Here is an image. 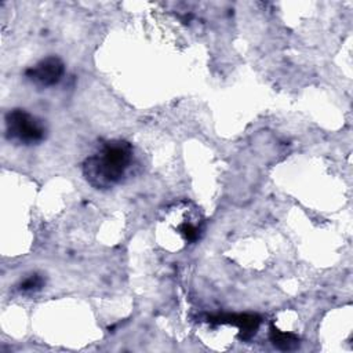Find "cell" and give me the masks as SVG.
<instances>
[{"mask_svg":"<svg viewBox=\"0 0 353 353\" xmlns=\"http://www.w3.org/2000/svg\"><path fill=\"white\" fill-rule=\"evenodd\" d=\"M134 161L132 145L124 139L103 142L83 161V176L95 189L106 190L121 183Z\"/></svg>","mask_w":353,"mask_h":353,"instance_id":"obj_1","label":"cell"},{"mask_svg":"<svg viewBox=\"0 0 353 353\" xmlns=\"http://www.w3.org/2000/svg\"><path fill=\"white\" fill-rule=\"evenodd\" d=\"M273 335H272V342L274 346L280 347V349H284V350H288V349H292L295 345H298V338L291 335V334H285V332H279L277 330H273L272 331Z\"/></svg>","mask_w":353,"mask_h":353,"instance_id":"obj_5","label":"cell"},{"mask_svg":"<svg viewBox=\"0 0 353 353\" xmlns=\"http://www.w3.org/2000/svg\"><path fill=\"white\" fill-rule=\"evenodd\" d=\"M6 138L18 145H37L46 139L47 128L43 120L25 109H11L6 113Z\"/></svg>","mask_w":353,"mask_h":353,"instance_id":"obj_3","label":"cell"},{"mask_svg":"<svg viewBox=\"0 0 353 353\" xmlns=\"http://www.w3.org/2000/svg\"><path fill=\"white\" fill-rule=\"evenodd\" d=\"M167 232L176 234V250L199 241L204 233V216L190 201H178L168 205L163 218Z\"/></svg>","mask_w":353,"mask_h":353,"instance_id":"obj_2","label":"cell"},{"mask_svg":"<svg viewBox=\"0 0 353 353\" xmlns=\"http://www.w3.org/2000/svg\"><path fill=\"white\" fill-rule=\"evenodd\" d=\"M43 285V280L40 276L37 274H33L30 277H28L26 280H23L19 285V290L23 291V292H32V291H37L40 290Z\"/></svg>","mask_w":353,"mask_h":353,"instance_id":"obj_6","label":"cell"},{"mask_svg":"<svg viewBox=\"0 0 353 353\" xmlns=\"http://www.w3.org/2000/svg\"><path fill=\"white\" fill-rule=\"evenodd\" d=\"M65 73V65L55 55L46 57L25 70V77L40 88L57 85Z\"/></svg>","mask_w":353,"mask_h":353,"instance_id":"obj_4","label":"cell"}]
</instances>
